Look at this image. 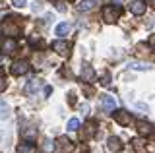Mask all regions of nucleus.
I'll return each mask as SVG.
<instances>
[{
	"instance_id": "obj_1",
	"label": "nucleus",
	"mask_w": 155,
	"mask_h": 153,
	"mask_svg": "<svg viewBox=\"0 0 155 153\" xmlns=\"http://www.w3.org/2000/svg\"><path fill=\"white\" fill-rule=\"evenodd\" d=\"M2 33L8 37H18L19 33H21V27H19V23L16 21V18H12V20H6L2 23Z\"/></svg>"
},
{
	"instance_id": "obj_2",
	"label": "nucleus",
	"mask_w": 155,
	"mask_h": 153,
	"mask_svg": "<svg viewBox=\"0 0 155 153\" xmlns=\"http://www.w3.org/2000/svg\"><path fill=\"white\" fill-rule=\"evenodd\" d=\"M113 116H114V122H118L120 126H128V124L132 122V114H130L128 111H124V109H118V111H114Z\"/></svg>"
},
{
	"instance_id": "obj_3",
	"label": "nucleus",
	"mask_w": 155,
	"mask_h": 153,
	"mask_svg": "<svg viewBox=\"0 0 155 153\" xmlns=\"http://www.w3.org/2000/svg\"><path fill=\"white\" fill-rule=\"evenodd\" d=\"M118 16H120V10L118 8H114V6H105L103 8V20L107 23H113L118 20Z\"/></svg>"
},
{
	"instance_id": "obj_4",
	"label": "nucleus",
	"mask_w": 155,
	"mask_h": 153,
	"mask_svg": "<svg viewBox=\"0 0 155 153\" xmlns=\"http://www.w3.org/2000/svg\"><path fill=\"white\" fill-rule=\"evenodd\" d=\"M10 70H12L14 76H23V74L29 70V62H27V60H16V62L12 64V68H10Z\"/></svg>"
},
{
	"instance_id": "obj_5",
	"label": "nucleus",
	"mask_w": 155,
	"mask_h": 153,
	"mask_svg": "<svg viewBox=\"0 0 155 153\" xmlns=\"http://www.w3.org/2000/svg\"><path fill=\"white\" fill-rule=\"evenodd\" d=\"M52 50H56L60 56H68V54H70V43L62 41V39L54 41V43H52Z\"/></svg>"
},
{
	"instance_id": "obj_6",
	"label": "nucleus",
	"mask_w": 155,
	"mask_h": 153,
	"mask_svg": "<svg viewBox=\"0 0 155 153\" xmlns=\"http://www.w3.org/2000/svg\"><path fill=\"white\" fill-rule=\"evenodd\" d=\"M101 105H103L105 112H114L116 101H114V97H110V95H101Z\"/></svg>"
},
{
	"instance_id": "obj_7",
	"label": "nucleus",
	"mask_w": 155,
	"mask_h": 153,
	"mask_svg": "<svg viewBox=\"0 0 155 153\" xmlns=\"http://www.w3.org/2000/svg\"><path fill=\"white\" fill-rule=\"evenodd\" d=\"M18 50V41L14 39V37H10L2 43V52L4 54H14V52Z\"/></svg>"
},
{
	"instance_id": "obj_8",
	"label": "nucleus",
	"mask_w": 155,
	"mask_h": 153,
	"mask_svg": "<svg viewBox=\"0 0 155 153\" xmlns=\"http://www.w3.org/2000/svg\"><path fill=\"white\" fill-rule=\"evenodd\" d=\"M81 82H93L95 80V70H93V66H89V64H84L81 66Z\"/></svg>"
},
{
	"instance_id": "obj_9",
	"label": "nucleus",
	"mask_w": 155,
	"mask_h": 153,
	"mask_svg": "<svg viewBox=\"0 0 155 153\" xmlns=\"http://www.w3.org/2000/svg\"><path fill=\"white\" fill-rule=\"evenodd\" d=\"M130 12L136 16H142L145 12V0H130Z\"/></svg>"
},
{
	"instance_id": "obj_10",
	"label": "nucleus",
	"mask_w": 155,
	"mask_h": 153,
	"mask_svg": "<svg viewBox=\"0 0 155 153\" xmlns=\"http://www.w3.org/2000/svg\"><path fill=\"white\" fill-rule=\"evenodd\" d=\"M138 132L142 134V136H151V134H155V126H153V124L143 122V120H140L138 122Z\"/></svg>"
},
{
	"instance_id": "obj_11",
	"label": "nucleus",
	"mask_w": 155,
	"mask_h": 153,
	"mask_svg": "<svg viewBox=\"0 0 155 153\" xmlns=\"http://www.w3.org/2000/svg\"><path fill=\"white\" fill-rule=\"evenodd\" d=\"M21 138L25 142H29V143L37 142V128H27V130H23L21 132Z\"/></svg>"
},
{
	"instance_id": "obj_12",
	"label": "nucleus",
	"mask_w": 155,
	"mask_h": 153,
	"mask_svg": "<svg viewBox=\"0 0 155 153\" xmlns=\"http://www.w3.org/2000/svg\"><path fill=\"white\" fill-rule=\"evenodd\" d=\"M70 29H72L70 23H68V21H62V23H58V25H56V35L64 37V35H68V33H70Z\"/></svg>"
},
{
	"instance_id": "obj_13",
	"label": "nucleus",
	"mask_w": 155,
	"mask_h": 153,
	"mask_svg": "<svg viewBox=\"0 0 155 153\" xmlns=\"http://www.w3.org/2000/svg\"><path fill=\"white\" fill-rule=\"evenodd\" d=\"M109 149L110 151H120V149H122V142H120L118 140V138H109Z\"/></svg>"
},
{
	"instance_id": "obj_14",
	"label": "nucleus",
	"mask_w": 155,
	"mask_h": 153,
	"mask_svg": "<svg viewBox=\"0 0 155 153\" xmlns=\"http://www.w3.org/2000/svg\"><path fill=\"white\" fill-rule=\"evenodd\" d=\"M78 8H80L81 12H89L95 8V0H81L80 4H78Z\"/></svg>"
},
{
	"instance_id": "obj_15",
	"label": "nucleus",
	"mask_w": 155,
	"mask_h": 153,
	"mask_svg": "<svg viewBox=\"0 0 155 153\" xmlns=\"http://www.w3.org/2000/svg\"><path fill=\"white\" fill-rule=\"evenodd\" d=\"M93 134H95V124L89 122V124L85 126V132H81V140H89Z\"/></svg>"
},
{
	"instance_id": "obj_16",
	"label": "nucleus",
	"mask_w": 155,
	"mask_h": 153,
	"mask_svg": "<svg viewBox=\"0 0 155 153\" xmlns=\"http://www.w3.org/2000/svg\"><path fill=\"white\" fill-rule=\"evenodd\" d=\"M18 153H35V147L31 145V143H21V145L18 147Z\"/></svg>"
},
{
	"instance_id": "obj_17",
	"label": "nucleus",
	"mask_w": 155,
	"mask_h": 153,
	"mask_svg": "<svg viewBox=\"0 0 155 153\" xmlns=\"http://www.w3.org/2000/svg\"><path fill=\"white\" fill-rule=\"evenodd\" d=\"M130 68L132 70H151V66L145 64V62H130Z\"/></svg>"
},
{
	"instance_id": "obj_18",
	"label": "nucleus",
	"mask_w": 155,
	"mask_h": 153,
	"mask_svg": "<svg viewBox=\"0 0 155 153\" xmlns=\"http://www.w3.org/2000/svg\"><path fill=\"white\" fill-rule=\"evenodd\" d=\"M132 147H134L136 153H143V151H145V143H143L142 140H134V142H132Z\"/></svg>"
},
{
	"instance_id": "obj_19",
	"label": "nucleus",
	"mask_w": 155,
	"mask_h": 153,
	"mask_svg": "<svg viewBox=\"0 0 155 153\" xmlns=\"http://www.w3.org/2000/svg\"><path fill=\"white\" fill-rule=\"evenodd\" d=\"M54 149H56L54 142H52V140H45V143H43V151H45V153H52Z\"/></svg>"
},
{
	"instance_id": "obj_20",
	"label": "nucleus",
	"mask_w": 155,
	"mask_h": 153,
	"mask_svg": "<svg viewBox=\"0 0 155 153\" xmlns=\"http://www.w3.org/2000/svg\"><path fill=\"white\" fill-rule=\"evenodd\" d=\"M8 114H10V109H8L6 101L0 99V118H8Z\"/></svg>"
},
{
	"instance_id": "obj_21",
	"label": "nucleus",
	"mask_w": 155,
	"mask_h": 153,
	"mask_svg": "<svg viewBox=\"0 0 155 153\" xmlns=\"http://www.w3.org/2000/svg\"><path fill=\"white\" fill-rule=\"evenodd\" d=\"M78 128H80V120H78V118H70V120H68V130L76 132Z\"/></svg>"
},
{
	"instance_id": "obj_22",
	"label": "nucleus",
	"mask_w": 155,
	"mask_h": 153,
	"mask_svg": "<svg viewBox=\"0 0 155 153\" xmlns=\"http://www.w3.org/2000/svg\"><path fill=\"white\" fill-rule=\"evenodd\" d=\"M41 87V82H39V80H31V82H29V85H27V93H33L35 91V89H39Z\"/></svg>"
},
{
	"instance_id": "obj_23",
	"label": "nucleus",
	"mask_w": 155,
	"mask_h": 153,
	"mask_svg": "<svg viewBox=\"0 0 155 153\" xmlns=\"http://www.w3.org/2000/svg\"><path fill=\"white\" fill-rule=\"evenodd\" d=\"M58 143L62 145V149H68V151L72 149V142H70V140H66V138H60V140H58Z\"/></svg>"
},
{
	"instance_id": "obj_24",
	"label": "nucleus",
	"mask_w": 155,
	"mask_h": 153,
	"mask_svg": "<svg viewBox=\"0 0 155 153\" xmlns=\"http://www.w3.org/2000/svg\"><path fill=\"white\" fill-rule=\"evenodd\" d=\"M31 10H33V12H41V10H43V4L39 2V0H35V2L31 4Z\"/></svg>"
},
{
	"instance_id": "obj_25",
	"label": "nucleus",
	"mask_w": 155,
	"mask_h": 153,
	"mask_svg": "<svg viewBox=\"0 0 155 153\" xmlns=\"http://www.w3.org/2000/svg\"><path fill=\"white\" fill-rule=\"evenodd\" d=\"M12 4H14L16 8H23V6L27 4V0H12Z\"/></svg>"
},
{
	"instance_id": "obj_26",
	"label": "nucleus",
	"mask_w": 155,
	"mask_h": 153,
	"mask_svg": "<svg viewBox=\"0 0 155 153\" xmlns=\"http://www.w3.org/2000/svg\"><path fill=\"white\" fill-rule=\"evenodd\" d=\"M6 85H8V83H6V78H4V76L0 74V93H2L4 89H6Z\"/></svg>"
},
{
	"instance_id": "obj_27",
	"label": "nucleus",
	"mask_w": 155,
	"mask_h": 153,
	"mask_svg": "<svg viewBox=\"0 0 155 153\" xmlns=\"http://www.w3.org/2000/svg\"><path fill=\"white\" fill-rule=\"evenodd\" d=\"M101 83H103V85H109V83H110V76L105 74V76H103V82H101Z\"/></svg>"
},
{
	"instance_id": "obj_28",
	"label": "nucleus",
	"mask_w": 155,
	"mask_h": 153,
	"mask_svg": "<svg viewBox=\"0 0 155 153\" xmlns=\"http://www.w3.org/2000/svg\"><path fill=\"white\" fill-rule=\"evenodd\" d=\"M149 47H153V49H155V35H151V37H149Z\"/></svg>"
},
{
	"instance_id": "obj_29",
	"label": "nucleus",
	"mask_w": 155,
	"mask_h": 153,
	"mask_svg": "<svg viewBox=\"0 0 155 153\" xmlns=\"http://www.w3.org/2000/svg\"><path fill=\"white\" fill-rule=\"evenodd\" d=\"M51 91H52V87H48V85H47V87H45V95H51Z\"/></svg>"
},
{
	"instance_id": "obj_30",
	"label": "nucleus",
	"mask_w": 155,
	"mask_h": 153,
	"mask_svg": "<svg viewBox=\"0 0 155 153\" xmlns=\"http://www.w3.org/2000/svg\"><path fill=\"white\" fill-rule=\"evenodd\" d=\"M147 2H149V4H151V6L155 8V0H147Z\"/></svg>"
}]
</instances>
